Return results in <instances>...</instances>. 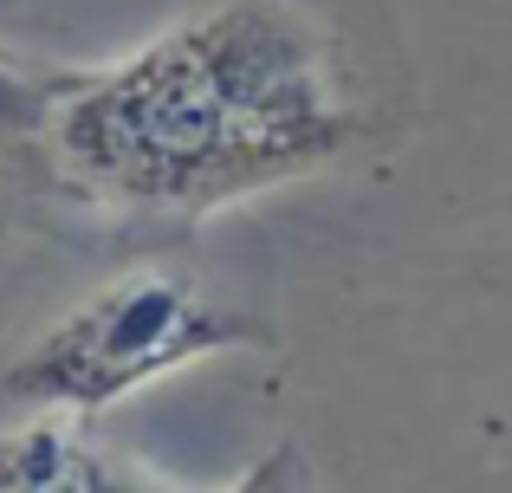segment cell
Masks as SVG:
<instances>
[{
	"label": "cell",
	"instance_id": "obj_1",
	"mask_svg": "<svg viewBox=\"0 0 512 493\" xmlns=\"http://www.w3.org/2000/svg\"><path fill=\"white\" fill-rule=\"evenodd\" d=\"M350 78L292 0H214L130 59L65 78L46 163L104 208L208 215L357 150Z\"/></svg>",
	"mask_w": 512,
	"mask_h": 493
},
{
	"label": "cell",
	"instance_id": "obj_2",
	"mask_svg": "<svg viewBox=\"0 0 512 493\" xmlns=\"http://www.w3.org/2000/svg\"><path fill=\"white\" fill-rule=\"evenodd\" d=\"M247 344H260V325L227 312L195 273L137 266V273H117L111 286L85 292L46 331H33L0 370V390L20 409L91 416V409L124 403L201 357L247 351Z\"/></svg>",
	"mask_w": 512,
	"mask_h": 493
},
{
	"label": "cell",
	"instance_id": "obj_3",
	"mask_svg": "<svg viewBox=\"0 0 512 493\" xmlns=\"http://www.w3.org/2000/svg\"><path fill=\"white\" fill-rule=\"evenodd\" d=\"M98 487H150L143 474H117L111 455L72 429V409H39V422L0 435V493H98Z\"/></svg>",
	"mask_w": 512,
	"mask_h": 493
},
{
	"label": "cell",
	"instance_id": "obj_4",
	"mask_svg": "<svg viewBox=\"0 0 512 493\" xmlns=\"http://www.w3.org/2000/svg\"><path fill=\"white\" fill-rule=\"evenodd\" d=\"M59 91H65V78L52 85V78L26 72L20 59H0V163H20V156L46 150Z\"/></svg>",
	"mask_w": 512,
	"mask_h": 493
}]
</instances>
